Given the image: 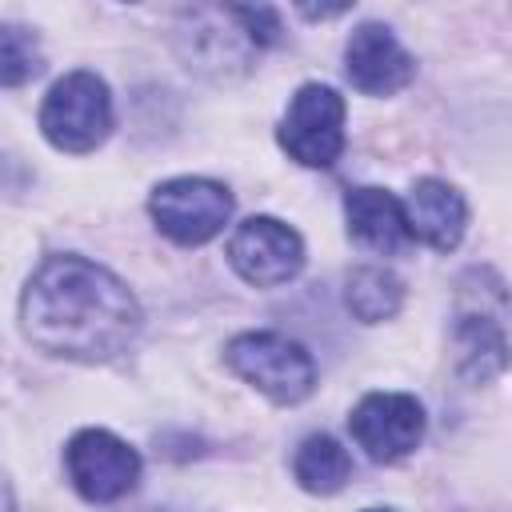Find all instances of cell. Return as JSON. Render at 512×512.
I'll use <instances>...</instances> for the list:
<instances>
[{"instance_id":"cell-13","label":"cell","mask_w":512,"mask_h":512,"mask_svg":"<svg viewBox=\"0 0 512 512\" xmlns=\"http://www.w3.org/2000/svg\"><path fill=\"white\" fill-rule=\"evenodd\" d=\"M456 344H460V368L472 376V380H488V376H496L500 368H504V352H508V344H504V324H500V316H488V312H480V316H460V324H456Z\"/></svg>"},{"instance_id":"cell-2","label":"cell","mask_w":512,"mask_h":512,"mask_svg":"<svg viewBox=\"0 0 512 512\" xmlns=\"http://www.w3.org/2000/svg\"><path fill=\"white\" fill-rule=\"evenodd\" d=\"M228 364H232L236 376H244L256 392H264L276 404H296L316 384L312 356L280 332H244V336H236L228 344Z\"/></svg>"},{"instance_id":"cell-9","label":"cell","mask_w":512,"mask_h":512,"mask_svg":"<svg viewBox=\"0 0 512 512\" xmlns=\"http://www.w3.org/2000/svg\"><path fill=\"white\" fill-rule=\"evenodd\" d=\"M180 48H184L192 68L212 72V76L244 72L252 52H256V44L244 36L232 8H196V12H188V28L180 32Z\"/></svg>"},{"instance_id":"cell-19","label":"cell","mask_w":512,"mask_h":512,"mask_svg":"<svg viewBox=\"0 0 512 512\" xmlns=\"http://www.w3.org/2000/svg\"><path fill=\"white\" fill-rule=\"evenodd\" d=\"M368 512H396V508H368Z\"/></svg>"},{"instance_id":"cell-4","label":"cell","mask_w":512,"mask_h":512,"mask_svg":"<svg viewBox=\"0 0 512 512\" xmlns=\"http://www.w3.org/2000/svg\"><path fill=\"white\" fill-rule=\"evenodd\" d=\"M280 144L304 168L336 164L344 148V100L328 84H304L280 124Z\"/></svg>"},{"instance_id":"cell-1","label":"cell","mask_w":512,"mask_h":512,"mask_svg":"<svg viewBox=\"0 0 512 512\" xmlns=\"http://www.w3.org/2000/svg\"><path fill=\"white\" fill-rule=\"evenodd\" d=\"M36 348L68 360H112L140 328V304L120 276L84 256H48L20 300Z\"/></svg>"},{"instance_id":"cell-3","label":"cell","mask_w":512,"mask_h":512,"mask_svg":"<svg viewBox=\"0 0 512 512\" xmlns=\"http://www.w3.org/2000/svg\"><path fill=\"white\" fill-rule=\"evenodd\" d=\"M44 136L64 152H92L112 128V96L96 72H68L40 108Z\"/></svg>"},{"instance_id":"cell-15","label":"cell","mask_w":512,"mask_h":512,"mask_svg":"<svg viewBox=\"0 0 512 512\" xmlns=\"http://www.w3.org/2000/svg\"><path fill=\"white\" fill-rule=\"evenodd\" d=\"M292 472H296L300 488L328 496V492L344 488V480H348V472H352V460H348V452H344L332 436H308V440L296 448Z\"/></svg>"},{"instance_id":"cell-16","label":"cell","mask_w":512,"mask_h":512,"mask_svg":"<svg viewBox=\"0 0 512 512\" xmlns=\"http://www.w3.org/2000/svg\"><path fill=\"white\" fill-rule=\"evenodd\" d=\"M40 72V44L20 24H0V84L20 88Z\"/></svg>"},{"instance_id":"cell-17","label":"cell","mask_w":512,"mask_h":512,"mask_svg":"<svg viewBox=\"0 0 512 512\" xmlns=\"http://www.w3.org/2000/svg\"><path fill=\"white\" fill-rule=\"evenodd\" d=\"M232 16L240 20L244 36L256 44V48H268L280 40V20L272 8H248V4H232Z\"/></svg>"},{"instance_id":"cell-12","label":"cell","mask_w":512,"mask_h":512,"mask_svg":"<svg viewBox=\"0 0 512 512\" xmlns=\"http://www.w3.org/2000/svg\"><path fill=\"white\" fill-rule=\"evenodd\" d=\"M344 212H348V232L372 248V252H400L408 244V228H404V212L400 200L384 188H352L344 196Z\"/></svg>"},{"instance_id":"cell-6","label":"cell","mask_w":512,"mask_h":512,"mask_svg":"<svg viewBox=\"0 0 512 512\" xmlns=\"http://www.w3.org/2000/svg\"><path fill=\"white\" fill-rule=\"evenodd\" d=\"M64 464H68V476H72L76 492L84 500H92V504L120 500L140 480V456L124 440H116L112 432H104V428L76 432L68 440Z\"/></svg>"},{"instance_id":"cell-18","label":"cell","mask_w":512,"mask_h":512,"mask_svg":"<svg viewBox=\"0 0 512 512\" xmlns=\"http://www.w3.org/2000/svg\"><path fill=\"white\" fill-rule=\"evenodd\" d=\"M0 512H12V488L4 480V472H0Z\"/></svg>"},{"instance_id":"cell-5","label":"cell","mask_w":512,"mask_h":512,"mask_svg":"<svg viewBox=\"0 0 512 512\" xmlns=\"http://www.w3.org/2000/svg\"><path fill=\"white\" fill-rule=\"evenodd\" d=\"M148 208H152L156 228L164 236H172L176 244H204V240H212L228 224L232 196L216 180L180 176V180H164L152 192Z\"/></svg>"},{"instance_id":"cell-7","label":"cell","mask_w":512,"mask_h":512,"mask_svg":"<svg viewBox=\"0 0 512 512\" xmlns=\"http://www.w3.org/2000/svg\"><path fill=\"white\" fill-rule=\"evenodd\" d=\"M228 260L232 268L256 284V288H276L288 284L304 268V244L300 236L280 224L276 216H252L244 220L232 240H228Z\"/></svg>"},{"instance_id":"cell-8","label":"cell","mask_w":512,"mask_h":512,"mask_svg":"<svg viewBox=\"0 0 512 512\" xmlns=\"http://www.w3.org/2000/svg\"><path fill=\"white\" fill-rule=\"evenodd\" d=\"M352 440L380 464L408 456L424 440V408L404 392H372L348 416Z\"/></svg>"},{"instance_id":"cell-14","label":"cell","mask_w":512,"mask_h":512,"mask_svg":"<svg viewBox=\"0 0 512 512\" xmlns=\"http://www.w3.org/2000/svg\"><path fill=\"white\" fill-rule=\"evenodd\" d=\"M344 300H348V312L364 324H380L388 316H396L400 300H404V284L388 272V268H376V264H364L356 272H348V284H344Z\"/></svg>"},{"instance_id":"cell-10","label":"cell","mask_w":512,"mask_h":512,"mask_svg":"<svg viewBox=\"0 0 512 512\" xmlns=\"http://www.w3.org/2000/svg\"><path fill=\"white\" fill-rule=\"evenodd\" d=\"M344 60H348L344 64L348 68V80L360 92H368V96H392L416 72L412 56L396 44V36L384 24H360L352 32L348 48H344Z\"/></svg>"},{"instance_id":"cell-11","label":"cell","mask_w":512,"mask_h":512,"mask_svg":"<svg viewBox=\"0 0 512 512\" xmlns=\"http://www.w3.org/2000/svg\"><path fill=\"white\" fill-rule=\"evenodd\" d=\"M400 212H404L408 236H416V240H424L440 252L460 244L464 220H468V208H464L460 192L444 180H416L408 200L400 204Z\"/></svg>"}]
</instances>
